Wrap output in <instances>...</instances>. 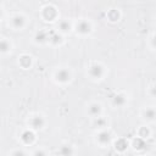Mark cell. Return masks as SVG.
Listing matches in <instances>:
<instances>
[{
	"mask_svg": "<svg viewBox=\"0 0 156 156\" xmlns=\"http://www.w3.org/2000/svg\"><path fill=\"white\" fill-rule=\"evenodd\" d=\"M85 71H87V77L94 83L102 82L108 74V68L101 61H90L87 65Z\"/></svg>",
	"mask_w": 156,
	"mask_h": 156,
	"instance_id": "1",
	"label": "cell"
},
{
	"mask_svg": "<svg viewBox=\"0 0 156 156\" xmlns=\"http://www.w3.org/2000/svg\"><path fill=\"white\" fill-rule=\"evenodd\" d=\"M51 79L58 87H67L73 82V71L71 67L65 65L57 66L52 71Z\"/></svg>",
	"mask_w": 156,
	"mask_h": 156,
	"instance_id": "2",
	"label": "cell"
},
{
	"mask_svg": "<svg viewBox=\"0 0 156 156\" xmlns=\"http://www.w3.org/2000/svg\"><path fill=\"white\" fill-rule=\"evenodd\" d=\"M46 124H48V119H46L45 115H43L40 112H33V113L28 115V117L26 118L27 128H29L34 132H40V130L45 129Z\"/></svg>",
	"mask_w": 156,
	"mask_h": 156,
	"instance_id": "3",
	"label": "cell"
},
{
	"mask_svg": "<svg viewBox=\"0 0 156 156\" xmlns=\"http://www.w3.org/2000/svg\"><path fill=\"white\" fill-rule=\"evenodd\" d=\"M29 24V18L27 17L26 13L23 12H15L11 13L9 20H7V26L12 29V30H23L27 28V26Z\"/></svg>",
	"mask_w": 156,
	"mask_h": 156,
	"instance_id": "4",
	"label": "cell"
},
{
	"mask_svg": "<svg viewBox=\"0 0 156 156\" xmlns=\"http://www.w3.org/2000/svg\"><path fill=\"white\" fill-rule=\"evenodd\" d=\"M113 140H115V135L110 128L96 130L94 134V143L101 149L111 146L113 144Z\"/></svg>",
	"mask_w": 156,
	"mask_h": 156,
	"instance_id": "5",
	"label": "cell"
},
{
	"mask_svg": "<svg viewBox=\"0 0 156 156\" xmlns=\"http://www.w3.org/2000/svg\"><path fill=\"white\" fill-rule=\"evenodd\" d=\"M77 37L87 38L94 32V24L90 18H79L74 22V30Z\"/></svg>",
	"mask_w": 156,
	"mask_h": 156,
	"instance_id": "6",
	"label": "cell"
},
{
	"mask_svg": "<svg viewBox=\"0 0 156 156\" xmlns=\"http://www.w3.org/2000/svg\"><path fill=\"white\" fill-rule=\"evenodd\" d=\"M40 16H41V18L45 22H54V23H56L60 20L58 10L52 4H45L40 9Z\"/></svg>",
	"mask_w": 156,
	"mask_h": 156,
	"instance_id": "7",
	"label": "cell"
},
{
	"mask_svg": "<svg viewBox=\"0 0 156 156\" xmlns=\"http://www.w3.org/2000/svg\"><path fill=\"white\" fill-rule=\"evenodd\" d=\"M85 113L91 119L104 116V105L100 101L91 100L85 105Z\"/></svg>",
	"mask_w": 156,
	"mask_h": 156,
	"instance_id": "8",
	"label": "cell"
},
{
	"mask_svg": "<svg viewBox=\"0 0 156 156\" xmlns=\"http://www.w3.org/2000/svg\"><path fill=\"white\" fill-rule=\"evenodd\" d=\"M110 102L113 108H123L129 104V95L123 90L116 91L115 94L111 95Z\"/></svg>",
	"mask_w": 156,
	"mask_h": 156,
	"instance_id": "9",
	"label": "cell"
},
{
	"mask_svg": "<svg viewBox=\"0 0 156 156\" xmlns=\"http://www.w3.org/2000/svg\"><path fill=\"white\" fill-rule=\"evenodd\" d=\"M139 117L145 123H155L156 122V106L154 105L143 106L139 111Z\"/></svg>",
	"mask_w": 156,
	"mask_h": 156,
	"instance_id": "10",
	"label": "cell"
},
{
	"mask_svg": "<svg viewBox=\"0 0 156 156\" xmlns=\"http://www.w3.org/2000/svg\"><path fill=\"white\" fill-rule=\"evenodd\" d=\"M55 24H56L55 30L63 37L67 34H71L74 30V22H72L68 18H60Z\"/></svg>",
	"mask_w": 156,
	"mask_h": 156,
	"instance_id": "11",
	"label": "cell"
},
{
	"mask_svg": "<svg viewBox=\"0 0 156 156\" xmlns=\"http://www.w3.org/2000/svg\"><path fill=\"white\" fill-rule=\"evenodd\" d=\"M18 139H20V141H21L22 145H24V146H32L35 143V140H37V132H34V130H32V129H29V128L26 127L23 130H21Z\"/></svg>",
	"mask_w": 156,
	"mask_h": 156,
	"instance_id": "12",
	"label": "cell"
},
{
	"mask_svg": "<svg viewBox=\"0 0 156 156\" xmlns=\"http://www.w3.org/2000/svg\"><path fill=\"white\" fill-rule=\"evenodd\" d=\"M50 32L45 29H39L33 35V43L37 45H49Z\"/></svg>",
	"mask_w": 156,
	"mask_h": 156,
	"instance_id": "13",
	"label": "cell"
},
{
	"mask_svg": "<svg viewBox=\"0 0 156 156\" xmlns=\"http://www.w3.org/2000/svg\"><path fill=\"white\" fill-rule=\"evenodd\" d=\"M13 48H15L13 41L10 38H7L5 35H1V38H0V54L2 56H7V55L12 54Z\"/></svg>",
	"mask_w": 156,
	"mask_h": 156,
	"instance_id": "14",
	"label": "cell"
},
{
	"mask_svg": "<svg viewBox=\"0 0 156 156\" xmlns=\"http://www.w3.org/2000/svg\"><path fill=\"white\" fill-rule=\"evenodd\" d=\"M76 152L77 149L71 143H62L56 151L57 156H76Z\"/></svg>",
	"mask_w": 156,
	"mask_h": 156,
	"instance_id": "15",
	"label": "cell"
},
{
	"mask_svg": "<svg viewBox=\"0 0 156 156\" xmlns=\"http://www.w3.org/2000/svg\"><path fill=\"white\" fill-rule=\"evenodd\" d=\"M33 56L30 54H27V52H23L18 56L17 58V65L22 68V69H30L33 67Z\"/></svg>",
	"mask_w": 156,
	"mask_h": 156,
	"instance_id": "16",
	"label": "cell"
},
{
	"mask_svg": "<svg viewBox=\"0 0 156 156\" xmlns=\"http://www.w3.org/2000/svg\"><path fill=\"white\" fill-rule=\"evenodd\" d=\"M112 146H113V149H115L117 152L123 154V152H126V151L130 147V141L127 140L126 138H115Z\"/></svg>",
	"mask_w": 156,
	"mask_h": 156,
	"instance_id": "17",
	"label": "cell"
},
{
	"mask_svg": "<svg viewBox=\"0 0 156 156\" xmlns=\"http://www.w3.org/2000/svg\"><path fill=\"white\" fill-rule=\"evenodd\" d=\"M91 123H93V127L96 129V130H101V129H106V128H110V121L108 118L104 115V116H100L98 118H94L91 119Z\"/></svg>",
	"mask_w": 156,
	"mask_h": 156,
	"instance_id": "18",
	"label": "cell"
},
{
	"mask_svg": "<svg viewBox=\"0 0 156 156\" xmlns=\"http://www.w3.org/2000/svg\"><path fill=\"white\" fill-rule=\"evenodd\" d=\"M65 41L63 35H61L60 33H57L56 30L50 32V38H49V45L51 46H60L62 45Z\"/></svg>",
	"mask_w": 156,
	"mask_h": 156,
	"instance_id": "19",
	"label": "cell"
},
{
	"mask_svg": "<svg viewBox=\"0 0 156 156\" xmlns=\"http://www.w3.org/2000/svg\"><path fill=\"white\" fill-rule=\"evenodd\" d=\"M130 146L135 151H143L146 147V140H144V139H141L139 136H135L133 140H130Z\"/></svg>",
	"mask_w": 156,
	"mask_h": 156,
	"instance_id": "20",
	"label": "cell"
},
{
	"mask_svg": "<svg viewBox=\"0 0 156 156\" xmlns=\"http://www.w3.org/2000/svg\"><path fill=\"white\" fill-rule=\"evenodd\" d=\"M106 18L110 22H118L121 18V11L118 9H111L106 12Z\"/></svg>",
	"mask_w": 156,
	"mask_h": 156,
	"instance_id": "21",
	"label": "cell"
},
{
	"mask_svg": "<svg viewBox=\"0 0 156 156\" xmlns=\"http://www.w3.org/2000/svg\"><path fill=\"white\" fill-rule=\"evenodd\" d=\"M136 136H139V138L146 140V139H149V138L151 136V129H150L147 126H141V127L136 130Z\"/></svg>",
	"mask_w": 156,
	"mask_h": 156,
	"instance_id": "22",
	"label": "cell"
},
{
	"mask_svg": "<svg viewBox=\"0 0 156 156\" xmlns=\"http://www.w3.org/2000/svg\"><path fill=\"white\" fill-rule=\"evenodd\" d=\"M7 156H30V155L22 147H15V149H11L9 151Z\"/></svg>",
	"mask_w": 156,
	"mask_h": 156,
	"instance_id": "23",
	"label": "cell"
},
{
	"mask_svg": "<svg viewBox=\"0 0 156 156\" xmlns=\"http://www.w3.org/2000/svg\"><path fill=\"white\" fill-rule=\"evenodd\" d=\"M30 156H50L49 151L46 147L44 146H39V147H35L32 152H30Z\"/></svg>",
	"mask_w": 156,
	"mask_h": 156,
	"instance_id": "24",
	"label": "cell"
},
{
	"mask_svg": "<svg viewBox=\"0 0 156 156\" xmlns=\"http://www.w3.org/2000/svg\"><path fill=\"white\" fill-rule=\"evenodd\" d=\"M147 46L150 50L156 51V32H154L147 39Z\"/></svg>",
	"mask_w": 156,
	"mask_h": 156,
	"instance_id": "25",
	"label": "cell"
},
{
	"mask_svg": "<svg viewBox=\"0 0 156 156\" xmlns=\"http://www.w3.org/2000/svg\"><path fill=\"white\" fill-rule=\"evenodd\" d=\"M147 94H149L151 98H156V83L152 84V85H150V87L147 88Z\"/></svg>",
	"mask_w": 156,
	"mask_h": 156,
	"instance_id": "26",
	"label": "cell"
}]
</instances>
